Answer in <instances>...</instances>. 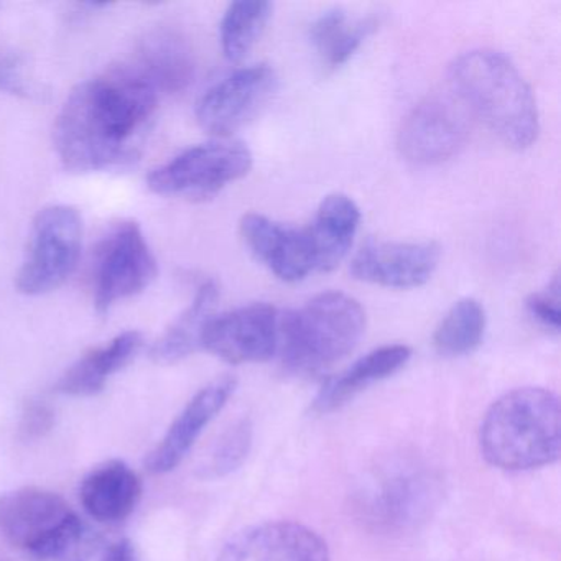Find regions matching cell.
I'll return each instance as SVG.
<instances>
[{"mask_svg": "<svg viewBox=\"0 0 561 561\" xmlns=\"http://www.w3.org/2000/svg\"><path fill=\"white\" fill-rule=\"evenodd\" d=\"M159 93L136 70L78 84L55 124V149L65 169L106 172L136 162Z\"/></svg>", "mask_w": 561, "mask_h": 561, "instance_id": "1", "label": "cell"}, {"mask_svg": "<svg viewBox=\"0 0 561 561\" xmlns=\"http://www.w3.org/2000/svg\"><path fill=\"white\" fill-rule=\"evenodd\" d=\"M456 96L512 149L531 147L540 133L537 101L520 71L501 51L479 48L449 67Z\"/></svg>", "mask_w": 561, "mask_h": 561, "instance_id": "2", "label": "cell"}, {"mask_svg": "<svg viewBox=\"0 0 561 561\" xmlns=\"http://www.w3.org/2000/svg\"><path fill=\"white\" fill-rule=\"evenodd\" d=\"M479 445L489 465L527 471L560 458L561 412L553 392L524 387L492 403L479 430Z\"/></svg>", "mask_w": 561, "mask_h": 561, "instance_id": "3", "label": "cell"}, {"mask_svg": "<svg viewBox=\"0 0 561 561\" xmlns=\"http://www.w3.org/2000/svg\"><path fill=\"white\" fill-rule=\"evenodd\" d=\"M0 535L44 561H90L101 545L60 494L41 488L0 495Z\"/></svg>", "mask_w": 561, "mask_h": 561, "instance_id": "4", "label": "cell"}, {"mask_svg": "<svg viewBox=\"0 0 561 561\" xmlns=\"http://www.w3.org/2000/svg\"><path fill=\"white\" fill-rule=\"evenodd\" d=\"M364 331L366 313L359 301L327 291L280 317L277 353L295 373L321 374L350 356Z\"/></svg>", "mask_w": 561, "mask_h": 561, "instance_id": "5", "label": "cell"}, {"mask_svg": "<svg viewBox=\"0 0 561 561\" xmlns=\"http://www.w3.org/2000/svg\"><path fill=\"white\" fill-rule=\"evenodd\" d=\"M83 242V219L67 205L47 206L35 216L24 262L18 272V290L41 297L60 288L77 271Z\"/></svg>", "mask_w": 561, "mask_h": 561, "instance_id": "6", "label": "cell"}, {"mask_svg": "<svg viewBox=\"0 0 561 561\" xmlns=\"http://www.w3.org/2000/svg\"><path fill=\"white\" fill-rule=\"evenodd\" d=\"M251 150L241 142H209L193 147L172 162L150 173L149 188L156 195L206 199L229 183L244 179L252 169Z\"/></svg>", "mask_w": 561, "mask_h": 561, "instance_id": "7", "label": "cell"}, {"mask_svg": "<svg viewBox=\"0 0 561 561\" xmlns=\"http://www.w3.org/2000/svg\"><path fill=\"white\" fill-rule=\"evenodd\" d=\"M159 274L137 222L123 221L110 229L94 255L93 294L100 313H107L117 301L146 290Z\"/></svg>", "mask_w": 561, "mask_h": 561, "instance_id": "8", "label": "cell"}, {"mask_svg": "<svg viewBox=\"0 0 561 561\" xmlns=\"http://www.w3.org/2000/svg\"><path fill=\"white\" fill-rule=\"evenodd\" d=\"M468 134V119L455 101L430 96L403 119L397 147L415 165H438L465 147Z\"/></svg>", "mask_w": 561, "mask_h": 561, "instance_id": "9", "label": "cell"}, {"mask_svg": "<svg viewBox=\"0 0 561 561\" xmlns=\"http://www.w3.org/2000/svg\"><path fill=\"white\" fill-rule=\"evenodd\" d=\"M280 317L272 305L254 304L213 317L202 347L229 364L264 363L278 351Z\"/></svg>", "mask_w": 561, "mask_h": 561, "instance_id": "10", "label": "cell"}, {"mask_svg": "<svg viewBox=\"0 0 561 561\" xmlns=\"http://www.w3.org/2000/svg\"><path fill=\"white\" fill-rule=\"evenodd\" d=\"M275 90L277 75L271 67L242 68L203 94L196 104V121L213 136H231L268 103Z\"/></svg>", "mask_w": 561, "mask_h": 561, "instance_id": "11", "label": "cell"}, {"mask_svg": "<svg viewBox=\"0 0 561 561\" xmlns=\"http://www.w3.org/2000/svg\"><path fill=\"white\" fill-rule=\"evenodd\" d=\"M442 249L435 242H370L351 262L357 280L387 288H415L438 268Z\"/></svg>", "mask_w": 561, "mask_h": 561, "instance_id": "12", "label": "cell"}, {"mask_svg": "<svg viewBox=\"0 0 561 561\" xmlns=\"http://www.w3.org/2000/svg\"><path fill=\"white\" fill-rule=\"evenodd\" d=\"M216 561H331L327 541L297 522H267L236 534Z\"/></svg>", "mask_w": 561, "mask_h": 561, "instance_id": "13", "label": "cell"}, {"mask_svg": "<svg viewBox=\"0 0 561 561\" xmlns=\"http://www.w3.org/2000/svg\"><path fill=\"white\" fill-rule=\"evenodd\" d=\"M249 251L280 280L298 282L314 271L313 248L308 229L291 228L249 213L239 225Z\"/></svg>", "mask_w": 561, "mask_h": 561, "instance_id": "14", "label": "cell"}, {"mask_svg": "<svg viewBox=\"0 0 561 561\" xmlns=\"http://www.w3.org/2000/svg\"><path fill=\"white\" fill-rule=\"evenodd\" d=\"M236 390L234 377L222 376L203 387L152 449L146 466L152 474H167L183 461L203 430L225 409Z\"/></svg>", "mask_w": 561, "mask_h": 561, "instance_id": "15", "label": "cell"}, {"mask_svg": "<svg viewBox=\"0 0 561 561\" xmlns=\"http://www.w3.org/2000/svg\"><path fill=\"white\" fill-rule=\"evenodd\" d=\"M436 497V485L423 472H397L364 495L363 512L379 527L405 528L422 520Z\"/></svg>", "mask_w": 561, "mask_h": 561, "instance_id": "16", "label": "cell"}, {"mask_svg": "<svg viewBox=\"0 0 561 561\" xmlns=\"http://www.w3.org/2000/svg\"><path fill=\"white\" fill-rule=\"evenodd\" d=\"M84 511L101 522H119L136 511L142 482L130 466L111 459L94 468L81 484Z\"/></svg>", "mask_w": 561, "mask_h": 561, "instance_id": "17", "label": "cell"}, {"mask_svg": "<svg viewBox=\"0 0 561 561\" xmlns=\"http://www.w3.org/2000/svg\"><path fill=\"white\" fill-rule=\"evenodd\" d=\"M410 356H412V350L403 344H390V346L370 351L369 354L356 360L350 369L324 383L314 399V412L323 415L341 409L367 387L402 369L409 363Z\"/></svg>", "mask_w": 561, "mask_h": 561, "instance_id": "18", "label": "cell"}, {"mask_svg": "<svg viewBox=\"0 0 561 561\" xmlns=\"http://www.w3.org/2000/svg\"><path fill=\"white\" fill-rule=\"evenodd\" d=\"M359 222V208L350 196L333 193L321 202L308 228L317 271L331 272L346 259Z\"/></svg>", "mask_w": 561, "mask_h": 561, "instance_id": "19", "label": "cell"}, {"mask_svg": "<svg viewBox=\"0 0 561 561\" xmlns=\"http://www.w3.org/2000/svg\"><path fill=\"white\" fill-rule=\"evenodd\" d=\"M139 331H126L104 346L94 347L61 376L57 389L73 397H91L106 387L111 376L119 373L142 347Z\"/></svg>", "mask_w": 561, "mask_h": 561, "instance_id": "20", "label": "cell"}, {"mask_svg": "<svg viewBox=\"0 0 561 561\" xmlns=\"http://www.w3.org/2000/svg\"><path fill=\"white\" fill-rule=\"evenodd\" d=\"M218 297V285L213 280L205 282L198 288L192 305L153 344L150 351L153 363L170 366L192 356L202 347L203 331L208 321L215 317Z\"/></svg>", "mask_w": 561, "mask_h": 561, "instance_id": "21", "label": "cell"}, {"mask_svg": "<svg viewBox=\"0 0 561 561\" xmlns=\"http://www.w3.org/2000/svg\"><path fill=\"white\" fill-rule=\"evenodd\" d=\"M134 70L149 81L157 93H175L192 83L195 64L192 51L182 38L172 34H156L144 44L139 67Z\"/></svg>", "mask_w": 561, "mask_h": 561, "instance_id": "22", "label": "cell"}, {"mask_svg": "<svg viewBox=\"0 0 561 561\" xmlns=\"http://www.w3.org/2000/svg\"><path fill=\"white\" fill-rule=\"evenodd\" d=\"M373 27V21H351L346 12L333 9L311 25V44L324 67L340 68L356 54Z\"/></svg>", "mask_w": 561, "mask_h": 561, "instance_id": "23", "label": "cell"}, {"mask_svg": "<svg viewBox=\"0 0 561 561\" xmlns=\"http://www.w3.org/2000/svg\"><path fill=\"white\" fill-rule=\"evenodd\" d=\"M484 331V308L474 298H462L453 305L436 328L433 344L442 356H465L482 343Z\"/></svg>", "mask_w": 561, "mask_h": 561, "instance_id": "24", "label": "cell"}, {"mask_svg": "<svg viewBox=\"0 0 561 561\" xmlns=\"http://www.w3.org/2000/svg\"><path fill=\"white\" fill-rule=\"evenodd\" d=\"M272 11L274 5L264 0H239L229 5L221 21V45L228 60L241 61L251 51Z\"/></svg>", "mask_w": 561, "mask_h": 561, "instance_id": "25", "label": "cell"}, {"mask_svg": "<svg viewBox=\"0 0 561 561\" xmlns=\"http://www.w3.org/2000/svg\"><path fill=\"white\" fill-rule=\"evenodd\" d=\"M252 445L251 423H234L228 432L222 433L221 438L213 448L211 455L202 466L205 478H225L234 472L248 458Z\"/></svg>", "mask_w": 561, "mask_h": 561, "instance_id": "26", "label": "cell"}, {"mask_svg": "<svg viewBox=\"0 0 561 561\" xmlns=\"http://www.w3.org/2000/svg\"><path fill=\"white\" fill-rule=\"evenodd\" d=\"M528 313L548 331L560 330V277L554 275L551 284L541 291H535L525 301Z\"/></svg>", "mask_w": 561, "mask_h": 561, "instance_id": "27", "label": "cell"}, {"mask_svg": "<svg viewBox=\"0 0 561 561\" xmlns=\"http://www.w3.org/2000/svg\"><path fill=\"white\" fill-rule=\"evenodd\" d=\"M55 413L42 402H32L22 413L21 432L25 438H41L54 428Z\"/></svg>", "mask_w": 561, "mask_h": 561, "instance_id": "28", "label": "cell"}, {"mask_svg": "<svg viewBox=\"0 0 561 561\" xmlns=\"http://www.w3.org/2000/svg\"><path fill=\"white\" fill-rule=\"evenodd\" d=\"M103 561H139L136 547L130 540H119L107 548Z\"/></svg>", "mask_w": 561, "mask_h": 561, "instance_id": "29", "label": "cell"}]
</instances>
